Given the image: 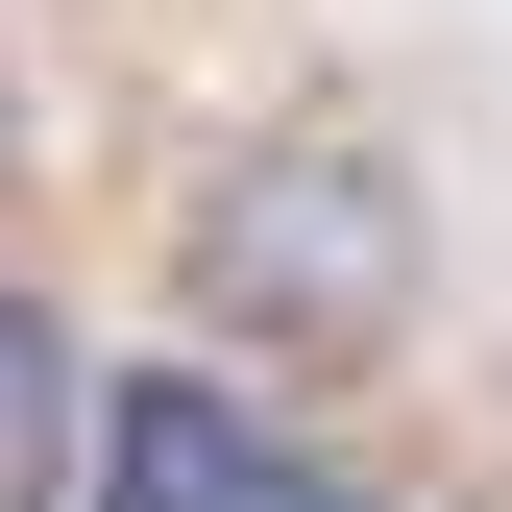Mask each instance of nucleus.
<instances>
[{"mask_svg": "<svg viewBox=\"0 0 512 512\" xmlns=\"http://www.w3.org/2000/svg\"><path fill=\"white\" fill-rule=\"evenodd\" d=\"M0 512H74V342H49V293H0Z\"/></svg>", "mask_w": 512, "mask_h": 512, "instance_id": "obj_3", "label": "nucleus"}, {"mask_svg": "<svg viewBox=\"0 0 512 512\" xmlns=\"http://www.w3.org/2000/svg\"><path fill=\"white\" fill-rule=\"evenodd\" d=\"M171 293H196L220 342L366 366V342L439 293V220H415V171L366 147V122H244L196 196H171Z\"/></svg>", "mask_w": 512, "mask_h": 512, "instance_id": "obj_1", "label": "nucleus"}, {"mask_svg": "<svg viewBox=\"0 0 512 512\" xmlns=\"http://www.w3.org/2000/svg\"><path fill=\"white\" fill-rule=\"evenodd\" d=\"M74 488H98V512H244V488H269V439H244L196 366H122V391L74 415Z\"/></svg>", "mask_w": 512, "mask_h": 512, "instance_id": "obj_2", "label": "nucleus"}]
</instances>
